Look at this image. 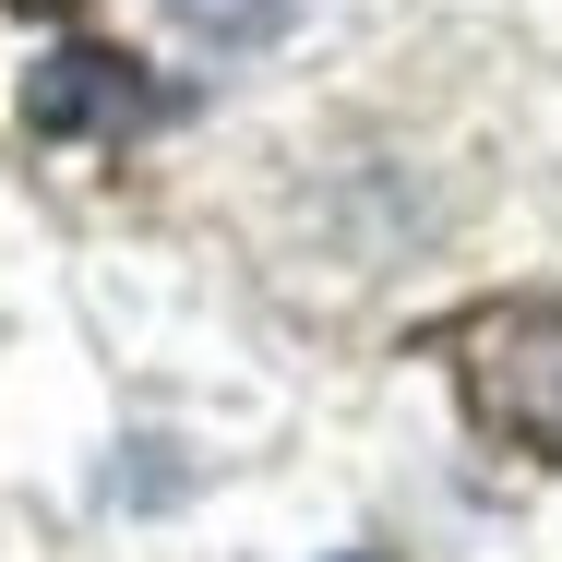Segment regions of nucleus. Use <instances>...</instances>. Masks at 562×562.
<instances>
[{"label": "nucleus", "mask_w": 562, "mask_h": 562, "mask_svg": "<svg viewBox=\"0 0 562 562\" xmlns=\"http://www.w3.org/2000/svg\"><path fill=\"white\" fill-rule=\"evenodd\" d=\"M168 12H180L192 36H216V48H251V36H276L300 0H168Z\"/></svg>", "instance_id": "3"}, {"label": "nucleus", "mask_w": 562, "mask_h": 562, "mask_svg": "<svg viewBox=\"0 0 562 562\" xmlns=\"http://www.w3.org/2000/svg\"><path fill=\"white\" fill-rule=\"evenodd\" d=\"M24 109H36V132H120V120H144V85L120 72V48H60Z\"/></svg>", "instance_id": "2"}, {"label": "nucleus", "mask_w": 562, "mask_h": 562, "mask_svg": "<svg viewBox=\"0 0 562 562\" xmlns=\"http://www.w3.org/2000/svg\"><path fill=\"white\" fill-rule=\"evenodd\" d=\"M467 407L527 454H562V300H503L454 336Z\"/></svg>", "instance_id": "1"}]
</instances>
